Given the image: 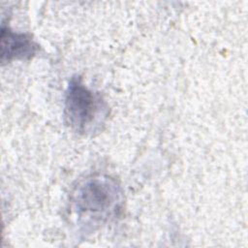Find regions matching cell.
I'll list each match as a JSON object with an SVG mask.
<instances>
[{
	"instance_id": "6da1fadb",
	"label": "cell",
	"mask_w": 248,
	"mask_h": 248,
	"mask_svg": "<svg viewBox=\"0 0 248 248\" xmlns=\"http://www.w3.org/2000/svg\"><path fill=\"white\" fill-rule=\"evenodd\" d=\"M71 204L79 221L85 224H103L118 215L123 204V192L110 176L93 174L75 187Z\"/></svg>"
},
{
	"instance_id": "7a4b0ae2",
	"label": "cell",
	"mask_w": 248,
	"mask_h": 248,
	"mask_svg": "<svg viewBox=\"0 0 248 248\" xmlns=\"http://www.w3.org/2000/svg\"><path fill=\"white\" fill-rule=\"evenodd\" d=\"M108 116V106L102 95L88 88L79 77L72 78L65 92L64 118L79 135L102 130Z\"/></svg>"
},
{
	"instance_id": "3957f363",
	"label": "cell",
	"mask_w": 248,
	"mask_h": 248,
	"mask_svg": "<svg viewBox=\"0 0 248 248\" xmlns=\"http://www.w3.org/2000/svg\"><path fill=\"white\" fill-rule=\"evenodd\" d=\"M38 50V45L31 35L17 33L6 27L1 29V61L11 62L18 59H29Z\"/></svg>"
}]
</instances>
